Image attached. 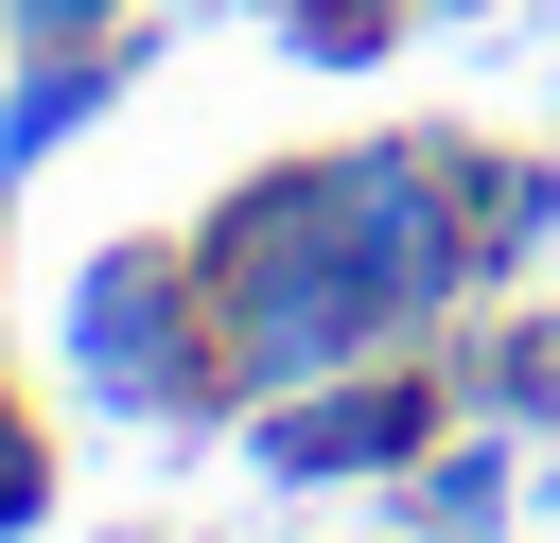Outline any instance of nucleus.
<instances>
[{
    "label": "nucleus",
    "instance_id": "6",
    "mask_svg": "<svg viewBox=\"0 0 560 543\" xmlns=\"http://www.w3.org/2000/svg\"><path fill=\"white\" fill-rule=\"evenodd\" d=\"M402 490H420V525H438V543H472V525H508V420H455V455H420Z\"/></svg>",
    "mask_w": 560,
    "mask_h": 543
},
{
    "label": "nucleus",
    "instance_id": "5",
    "mask_svg": "<svg viewBox=\"0 0 560 543\" xmlns=\"http://www.w3.org/2000/svg\"><path fill=\"white\" fill-rule=\"evenodd\" d=\"M105 88H122V18H105V0H18V18H0V193H18Z\"/></svg>",
    "mask_w": 560,
    "mask_h": 543
},
{
    "label": "nucleus",
    "instance_id": "2",
    "mask_svg": "<svg viewBox=\"0 0 560 543\" xmlns=\"http://www.w3.org/2000/svg\"><path fill=\"white\" fill-rule=\"evenodd\" d=\"M52 368H70V403H105V420H228V350H210L192 228H175V245H158V228L88 245L70 298H52Z\"/></svg>",
    "mask_w": 560,
    "mask_h": 543
},
{
    "label": "nucleus",
    "instance_id": "3",
    "mask_svg": "<svg viewBox=\"0 0 560 543\" xmlns=\"http://www.w3.org/2000/svg\"><path fill=\"white\" fill-rule=\"evenodd\" d=\"M332 193H350V263L402 298V333H438V315L490 280V228H472L455 140H350V158H332Z\"/></svg>",
    "mask_w": 560,
    "mask_h": 543
},
{
    "label": "nucleus",
    "instance_id": "10",
    "mask_svg": "<svg viewBox=\"0 0 560 543\" xmlns=\"http://www.w3.org/2000/svg\"><path fill=\"white\" fill-rule=\"evenodd\" d=\"M402 18H420V0H402Z\"/></svg>",
    "mask_w": 560,
    "mask_h": 543
},
{
    "label": "nucleus",
    "instance_id": "4",
    "mask_svg": "<svg viewBox=\"0 0 560 543\" xmlns=\"http://www.w3.org/2000/svg\"><path fill=\"white\" fill-rule=\"evenodd\" d=\"M420 438H455V403H438L402 350H368V368H332V385L245 403V455H262L280 490H368V473H420Z\"/></svg>",
    "mask_w": 560,
    "mask_h": 543
},
{
    "label": "nucleus",
    "instance_id": "7",
    "mask_svg": "<svg viewBox=\"0 0 560 543\" xmlns=\"http://www.w3.org/2000/svg\"><path fill=\"white\" fill-rule=\"evenodd\" d=\"M455 175H472V228H490V280H508V263L560 228V175H542V158H490V140H455Z\"/></svg>",
    "mask_w": 560,
    "mask_h": 543
},
{
    "label": "nucleus",
    "instance_id": "1",
    "mask_svg": "<svg viewBox=\"0 0 560 543\" xmlns=\"http://www.w3.org/2000/svg\"><path fill=\"white\" fill-rule=\"evenodd\" d=\"M192 280H210V350H228V420L280 403V385H332L368 350H420L402 298L350 263V193L332 158H262L245 193L192 210Z\"/></svg>",
    "mask_w": 560,
    "mask_h": 543
},
{
    "label": "nucleus",
    "instance_id": "8",
    "mask_svg": "<svg viewBox=\"0 0 560 543\" xmlns=\"http://www.w3.org/2000/svg\"><path fill=\"white\" fill-rule=\"evenodd\" d=\"M490 420H508V438H525V420H560V315L490 350Z\"/></svg>",
    "mask_w": 560,
    "mask_h": 543
},
{
    "label": "nucleus",
    "instance_id": "9",
    "mask_svg": "<svg viewBox=\"0 0 560 543\" xmlns=\"http://www.w3.org/2000/svg\"><path fill=\"white\" fill-rule=\"evenodd\" d=\"M35 508H52V438H35V403L0 385V543H35Z\"/></svg>",
    "mask_w": 560,
    "mask_h": 543
}]
</instances>
